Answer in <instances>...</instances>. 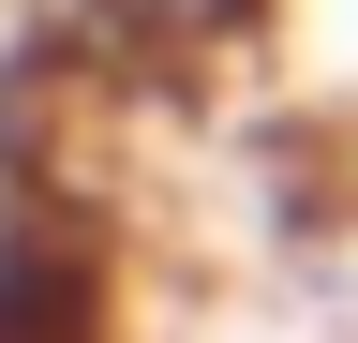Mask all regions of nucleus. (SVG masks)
<instances>
[{"mask_svg": "<svg viewBox=\"0 0 358 343\" xmlns=\"http://www.w3.org/2000/svg\"><path fill=\"white\" fill-rule=\"evenodd\" d=\"M0 343H105V239L75 209H0Z\"/></svg>", "mask_w": 358, "mask_h": 343, "instance_id": "f257e3e1", "label": "nucleus"}, {"mask_svg": "<svg viewBox=\"0 0 358 343\" xmlns=\"http://www.w3.org/2000/svg\"><path fill=\"white\" fill-rule=\"evenodd\" d=\"M45 15H60V45L120 60V75H209L268 30V0H45Z\"/></svg>", "mask_w": 358, "mask_h": 343, "instance_id": "f03ea898", "label": "nucleus"}]
</instances>
